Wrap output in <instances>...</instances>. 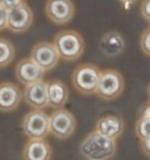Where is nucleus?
I'll return each mask as SVG.
<instances>
[{
  "instance_id": "nucleus-1",
  "label": "nucleus",
  "mask_w": 150,
  "mask_h": 160,
  "mask_svg": "<svg viewBox=\"0 0 150 160\" xmlns=\"http://www.w3.org/2000/svg\"><path fill=\"white\" fill-rule=\"evenodd\" d=\"M116 141L94 130L80 142L79 152L87 160H110L116 153Z\"/></svg>"
},
{
  "instance_id": "nucleus-2",
  "label": "nucleus",
  "mask_w": 150,
  "mask_h": 160,
  "mask_svg": "<svg viewBox=\"0 0 150 160\" xmlns=\"http://www.w3.org/2000/svg\"><path fill=\"white\" fill-rule=\"evenodd\" d=\"M53 43L59 54L60 59L69 62L80 59L86 50V42L82 35L71 29L58 32L54 37Z\"/></svg>"
},
{
  "instance_id": "nucleus-3",
  "label": "nucleus",
  "mask_w": 150,
  "mask_h": 160,
  "mask_svg": "<svg viewBox=\"0 0 150 160\" xmlns=\"http://www.w3.org/2000/svg\"><path fill=\"white\" fill-rule=\"evenodd\" d=\"M101 71L93 63H81L77 65L71 74V82L74 89L82 95L95 94Z\"/></svg>"
},
{
  "instance_id": "nucleus-4",
  "label": "nucleus",
  "mask_w": 150,
  "mask_h": 160,
  "mask_svg": "<svg viewBox=\"0 0 150 160\" xmlns=\"http://www.w3.org/2000/svg\"><path fill=\"white\" fill-rule=\"evenodd\" d=\"M124 85V76L118 70L112 68L102 70L95 94L104 101L114 100L122 94Z\"/></svg>"
},
{
  "instance_id": "nucleus-5",
  "label": "nucleus",
  "mask_w": 150,
  "mask_h": 160,
  "mask_svg": "<svg viewBox=\"0 0 150 160\" xmlns=\"http://www.w3.org/2000/svg\"><path fill=\"white\" fill-rule=\"evenodd\" d=\"M24 134L29 139H45L49 134V115L43 110H32L22 119Z\"/></svg>"
},
{
  "instance_id": "nucleus-6",
  "label": "nucleus",
  "mask_w": 150,
  "mask_h": 160,
  "mask_svg": "<svg viewBox=\"0 0 150 160\" xmlns=\"http://www.w3.org/2000/svg\"><path fill=\"white\" fill-rule=\"evenodd\" d=\"M76 118L66 108L54 110L49 115V134L61 141L68 139L76 129Z\"/></svg>"
},
{
  "instance_id": "nucleus-7",
  "label": "nucleus",
  "mask_w": 150,
  "mask_h": 160,
  "mask_svg": "<svg viewBox=\"0 0 150 160\" xmlns=\"http://www.w3.org/2000/svg\"><path fill=\"white\" fill-rule=\"evenodd\" d=\"M44 12L50 22L56 25H65L73 19L75 6L72 0H46Z\"/></svg>"
},
{
  "instance_id": "nucleus-8",
  "label": "nucleus",
  "mask_w": 150,
  "mask_h": 160,
  "mask_svg": "<svg viewBox=\"0 0 150 160\" xmlns=\"http://www.w3.org/2000/svg\"><path fill=\"white\" fill-rule=\"evenodd\" d=\"M30 58L45 71L54 69L60 61V56L53 42H39L31 49Z\"/></svg>"
},
{
  "instance_id": "nucleus-9",
  "label": "nucleus",
  "mask_w": 150,
  "mask_h": 160,
  "mask_svg": "<svg viewBox=\"0 0 150 160\" xmlns=\"http://www.w3.org/2000/svg\"><path fill=\"white\" fill-rule=\"evenodd\" d=\"M34 22V13L28 3L7 11V29L12 33H24Z\"/></svg>"
},
{
  "instance_id": "nucleus-10",
  "label": "nucleus",
  "mask_w": 150,
  "mask_h": 160,
  "mask_svg": "<svg viewBox=\"0 0 150 160\" xmlns=\"http://www.w3.org/2000/svg\"><path fill=\"white\" fill-rule=\"evenodd\" d=\"M45 74L41 67H39L30 57L19 60L15 66V76L20 84L27 85L42 81Z\"/></svg>"
},
{
  "instance_id": "nucleus-11",
  "label": "nucleus",
  "mask_w": 150,
  "mask_h": 160,
  "mask_svg": "<svg viewBox=\"0 0 150 160\" xmlns=\"http://www.w3.org/2000/svg\"><path fill=\"white\" fill-rule=\"evenodd\" d=\"M23 100V91L12 82L0 83V112L11 113L19 108Z\"/></svg>"
},
{
  "instance_id": "nucleus-12",
  "label": "nucleus",
  "mask_w": 150,
  "mask_h": 160,
  "mask_svg": "<svg viewBox=\"0 0 150 160\" xmlns=\"http://www.w3.org/2000/svg\"><path fill=\"white\" fill-rule=\"evenodd\" d=\"M23 99L32 110H44L47 108L46 82L39 81L25 86L23 91Z\"/></svg>"
},
{
  "instance_id": "nucleus-13",
  "label": "nucleus",
  "mask_w": 150,
  "mask_h": 160,
  "mask_svg": "<svg viewBox=\"0 0 150 160\" xmlns=\"http://www.w3.org/2000/svg\"><path fill=\"white\" fill-rule=\"evenodd\" d=\"M99 49L104 56L114 58L124 53L125 40L117 30H109L101 36L99 40Z\"/></svg>"
},
{
  "instance_id": "nucleus-14",
  "label": "nucleus",
  "mask_w": 150,
  "mask_h": 160,
  "mask_svg": "<svg viewBox=\"0 0 150 160\" xmlns=\"http://www.w3.org/2000/svg\"><path fill=\"white\" fill-rule=\"evenodd\" d=\"M95 130L100 134L116 141L124 130V122L116 115H105L96 122Z\"/></svg>"
},
{
  "instance_id": "nucleus-15",
  "label": "nucleus",
  "mask_w": 150,
  "mask_h": 160,
  "mask_svg": "<svg viewBox=\"0 0 150 160\" xmlns=\"http://www.w3.org/2000/svg\"><path fill=\"white\" fill-rule=\"evenodd\" d=\"M47 105L54 110L63 108L69 100V89L63 81L54 79L46 82Z\"/></svg>"
},
{
  "instance_id": "nucleus-16",
  "label": "nucleus",
  "mask_w": 150,
  "mask_h": 160,
  "mask_svg": "<svg viewBox=\"0 0 150 160\" xmlns=\"http://www.w3.org/2000/svg\"><path fill=\"white\" fill-rule=\"evenodd\" d=\"M53 149L45 139H29L22 150L23 160H50Z\"/></svg>"
},
{
  "instance_id": "nucleus-17",
  "label": "nucleus",
  "mask_w": 150,
  "mask_h": 160,
  "mask_svg": "<svg viewBox=\"0 0 150 160\" xmlns=\"http://www.w3.org/2000/svg\"><path fill=\"white\" fill-rule=\"evenodd\" d=\"M16 57L13 43L5 37L0 36V68L8 66Z\"/></svg>"
},
{
  "instance_id": "nucleus-18",
  "label": "nucleus",
  "mask_w": 150,
  "mask_h": 160,
  "mask_svg": "<svg viewBox=\"0 0 150 160\" xmlns=\"http://www.w3.org/2000/svg\"><path fill=\"white\" fill-rule=\"evenodd\" d=\"M135 133L139 139L150 138V118L139 117L135 124Z\"/></svg>"
},
{
  "instance_id": "nucleus-19",
  "label": "nucleus",
  "mask_w": 150,
  "mask_h": 160,
  "mask_svg": "<svg viewBox=\"0 0 150 160\" xmlns=\"http://www.w3.org/2000/svg\"><path fill=\"white\" fill-rule=\"evenodd\" d=\"M140 49L146 56L150 57V27L145 29L140 37Z\"/></svg>"
},
{
  "instance_id": "nucleus-20",
  "label": "nucleus",
  "mask_w": 150,
  "mask_h": 160,
  "mask_svg": "<svg viewBox=\"0 0 150 160\" xmlns=\"http://www.w3.org/2000/svg\"><path fill=\"white\" fill-rule=\"evenodd\" d=\"M140 13L143 19L150 22V0H142L140 5Z\"/></svg>"
},
{
  "instance_id": "nucleus-21",
  "label": "nucleus",
  "mask_w": 150,
  "mask_h": 160,
  "mask_svg": "<svg viewBox=\"0 0 150 160\" xmlns=\"http://www.w3.org/2000/svg\"><path fill=\"white\" fill-rule=\"evenodd\" d=\"M25 3H27V0H2L1 5L5 9L9 11V9L15 8H16V6L25 4Z\"/></svg>"
},
{
  "instance_id": "nucleus-22",
  "label": "nucleus",
  "mask_w": 150,
  "mask_h": 160,
  "mask_svg": "<svg viewBox=\"0 0 150 160\" xmlns=\"http://www.w3.org/2000/svg\"><path fill=\"white\" fill-rule=\"evenodd\" d=\"M139 145H140V149H141L143 154L150 159V138L140 139Z\"/></svg>"
},
{
  "instance_id": "nucleus-23",
  "label": "nucleus",
  "mask_w": 150,
  "mask_h": 160,
  "mask_svg": "<svg viewBox=\"0 0 150 160\" xmlns=\"http://www.w3.org/2000/svg\"><path fill=\"white\" fill-rule=\"evenodd\" d=\"M7 28V9L0 5V31Z\"/></svg>"
},
{
  "instance_id": "nucleus-24",
  "label": "nucleus",
  "mask_w": 150,
  "mask_h": 160,
  "mask_svg": "<svg viewBox=\"0 0 150 160\" xmlns=\"http://www.w3.org/2000/svg\"><path fill=\"white\" fill-rule=\"evenodd\" d=\"M140 117L150 118V99L141 108V111H140Z\"/></svg>"
},
{
  "instance_id": "nucleus-25",
  "label": "nucleus",
  "mask_w": 150,
  "mask_h": 160,
  "mask_svg": "<svg viewBox=\"0 0 150 160\" xmlns=\"http://www.w3.org/2000/svg\"><path fill=\"white\" fill-rule=\"evenodd\" d=\"M118 1L120 2L125 8H129L132 5H134L138 0H118Z\"/></svg>"
},
{
  "instance_id": "nucleus-26",
  "label": "nucleus",
  "mask_w": 150,
  "mask_h": 160,
  "mask_svg": "<svg viewBox=\"0 0 150 160\" xmlns=\"http://www.w3.org/2000/svg\"><path fill=\"white\" fill-rule=\"evenodd\" d=\"M147 92H148V96H149V99H150V83L148 85V89H147Z\"/></svg>"
},
{
  "instance_id": "nucleus-27",
  "label": "nucleus",
  "mask_w": 150,
  "mask_h": 160,
  "mask_svg": "<svg viewBox=\"0 0 150 160\" xmlns=\"http://www.w3.org/2000/svg\"><path fill=\"white\" fill-rule=\"evenodd\" d=\"M2 4V0H0V5H1Z\"/></svg>"
}]
</instances>
